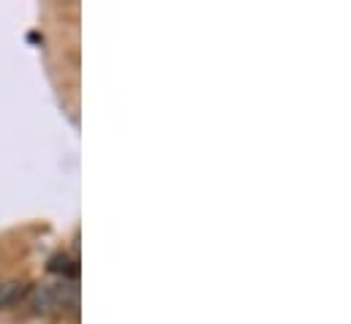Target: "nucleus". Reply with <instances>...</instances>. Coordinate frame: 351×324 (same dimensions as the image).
Returning a JSON list of instances; mask_svg holds the SVG:
<instances>
[{"label": "nucleus", "instance_id": "f257e3e1", "mask_svg": "<svg viewBox=\"0 0 351 324\" xmlns=\"http://www.w3.org/2000/svg\"><path fill=\"white\" fill-rule=\"evenodd\" d=\"M27 303L36 314H52L58 311V297H55V286L49 284H38L27 292Z\"/></svg>", "mask_w": 351, "mask_h": 324}, {"label": "nucleus", "instance_id": "f03ea898", "mask_svg": "<svg viewBox=\"0 0 351 324\" xmlns=\"http://www.w3.org/2000/svg\"><path fill=\"white\" fill-rule=\"evenodd\" d=\"M25 294H27L25 281H19V278H5V281H0V311L14 308Z\"/></svg>", "mask_w": 351, "mask_h": 324}]
</instances>
